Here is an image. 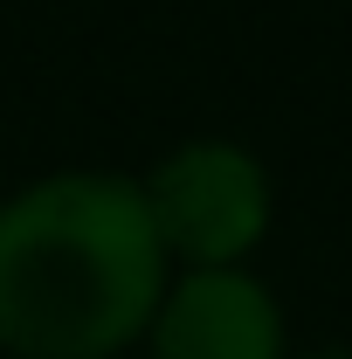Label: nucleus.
<instances>
[{
    "mask_svg": "<svg viewBox=\"0 0 352 359\" xmlns=\"http://www.w3.org/2000/svg\"><path fill=\"white\" fill-rule=\"evenodd\" d=\"M166 297L138 180L55 173L0 201V353L118 359Z\"/></svg>",
    "mask_w": 352,
    "mask_h": 359,
    "instance_id": "nucleus-1",
    "label": "nucleus"
},
{
    "mask_svg": "<svg viewBox=\"0 0 352 359\" xmlns=\"http://www.w3.org/2000/svg\"><path fill=\"white\" fill-rule=\"evenodd\" d=\"M138 194H145V215H152L166 263L187 269H235L269 228V180L228 138L180 145Z\"/></svg>",
    "mask_w": 352,
    "mask_h": 359,
    "instance_id": "nucleus-2",
    "label": "nucleus"
},
{
    "mask_svg": "<svg viewBox=\"0 0 352 359\" xmlns=\"http://www.w3.org/2000/svg\"><path fill=\"white\" fill-rule=\"evenodd\" d=\"M145 332L152 359H283V311L249 269H187Z\"/></svg>",
    "mask_w": 352,
    "mask_h": 359,
    "instance_id": "nucleus-3",
    "label": "nucleus"
},
{
    "mask_svg": "<svg viewBox=\"0 0 352 359\" xmlns=\"http://www.w3.org/2000/svg\"><path fill=\"white\" fill-rule=\"evenodd\" d=\"M318 359H352V353H318Z\"/></svg>",
    "mask_w": 352,
    "mask_h": 359,
    "instance_id": "nucleus-4",
    "label": "nucleus"
}]
</instances>
